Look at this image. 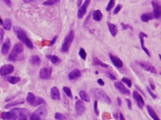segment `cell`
Returning a JSON list of instances; mask_svg holds the SVG:
<instances>
[{
    "label": "cell",
    "mask_w": 161,
    "mask_h": 120,
    "mask_svg": "<svg viewBox=\"0 0 161 120\" xmlns=\"http://www.w3.org/2000/svg\"><path fill=\"white\" fill-rule=\"evenodd\" d=\"M23 1L26 3H31V2H38L41 0H23Z\"/></svg>",
    "instance_id": "obj_49"
},
{
    "label": "cell",
    "mask_w": 161,
    "mask_h": 120,
    "mask_svg": "<svg viewBox=\"0 0 161 120\" xmlns=\"http://www.w3.org/2000/svg\"><path fill=\"white\" fill-rule=\"evenodd\" d=\"M107 76L108 78H110V79H112V80H116V76H113V74L110 73V72H107Z\"/></svg>",
    "instance_id": "obj_46"
},
{
    "label": "cell",
    "mask_w": 161,
    "mask_h": 120,
    "mask_svg": "<svg viewBox=\"0 0 161 120\" xmlns=\"http://www.w3.org/2000/svg\"><path fill=\"white\" fill-rule=\"evenodd\" d=\"M81 76V72L78 69H75V70H73L72 72H69V80H74L80 77Z\"/></svg>",
    "instance_id": "obj_18"
},
{
    "label": "cell",
    "mask_w": 161,
    "mask_h": 120,
    "mask_svg": "<svg viewBox=\"0 0 161 120\" xmlns=\"http://www.w3.org/2000/svg\"><path fill=\"white\" fill-rule=\"evenodd\" d=\"M52 67L42 68L40 71V78L41 79L48 80L52 76Z\"/></svg>",
    "instance_id": "obj_7"
},
{
    "label": "cell",
    "mask_w": 161,
    "mask_h": 120,
    "mask_svg": "<svg viewBox=\"0 0 161 120\" xmlns=\"http://www.w3.org/2000/svg\"><path fill=\"white\" fill-rule=\"evenodd\" d=\"M55 119L57 120H73V119L70 118L69 116L63 115L62 113H55Z\"/></svg>",
    "instance_id": "obj_27"
},
{
    "label": "cell",
    "mask_w": 161,
    "mask_h": 120,
    "mask_svg": "<svg viewBox=\"0 0 161 120\" xmlns=\"http://www.w3.org/2000/svg\"><path fill=\"white\" fill-rule=\"evenodd\" d=\"M14 70V67L11 64H5L0 68V75L2 77L7 76L10 74H11Z\"/></svg>",
    "instance_id": "obj_6"
},
{
    "label": "cell",
    "mask_w": 161,
    "mask_h": 120,
    "mask_svg": "<svg viewBox=\"0 0 161 120\" xmlns=\"http://www.w3.org/2000/svg\"><path fill=\"white\" fill-rule=\"evenodd\" d=\"M79 96H80V98L82 99L83 101H86V102H90V96H89L88 94L84 90H80L79 92Z\"/></svg>",
    "instance_id": "obj_28"
},
{
    "label": "cell",
    "mask_w": 161,
    "mask_h": 120,
    "mask_svg": "<svg viewBox=\"0 0 161 120\" xmlns=\"http://www.w3.org/2000/svg\"><path fill=\"white\" fill-rule=\"evenodd\" d=\"M17 120H28L27 114L24 113H19L17 115Z\"/></svg>",
    "instance_id": "obj_40"
},
{
    "label": "cell",
    "mask_w": 161,
    "mask_h": 120,
    "mask_svg": "<svg viewBox=\"0 0 161 120\" xmlns=\"http://www.w3.org/2000/svg\"><path fill=\"white\" fill-rule=\"evenodd\" d=\"M51 98L53 100H60L61 99V95H60L59 90L58 89V87H53L51 89Z\"/></svg>",
    "instance_id": "obj_17"
},
{
    "label": "cell",
    "mask_w": 161,
    "mask_h": 120,
    "mask_svg": "<svg viewBox=\"0 0 161 120\" xmlns=\"http://www.w3.org/2000/svg\"><path fill=\"white\" fill-rule=\"evenodd\" d=\"M57 36H56V37H55L53 38V40H52V41H51V42H50V46H52V45H54L55 44V41H56V40H57Z\"/></svg>",
    "instance_id": "obj_51"
},
{
    "label": "cell",
    "mask_w": 161,
    "mask_h": 120,
    "mask_svg": "<svg viewBox=\"0 0 161 120\" xmlns=\"http://www.w3.org/2000/svg\"><path fill=\"white\" fill-rule=\"evenodd\" d=\"M121 25H122V28L123 30H126V29H131L130 25H128V24H125L124 23H121Z\"/></svg>",
    "instance_id": "obj_44"
},
{
    "label": "cell",
    "mask_w": 161,
    "mask_h": 120,
    "mask_svg": "<svg viewBox=\"0 0 161 120\" xmlns=\"http://www.w3.org/2000/svg\"><path fill=\"white\" fill-rule=\"evenodd\" d=\"M46 58H48L49 60L51 61L53 64L55 65H57V64H59L61 62V60H60V58H58V56H56V55H51V54H48V55H46Z\"/></svg>",
    "instance_id": "obj_25"
},
{
    "label": "cell",
    "mask_w": 161,
    "mask_h": 120,
    "mask_svg": "<svg viewBox=\"0 0 161 120\" xmlns=\"http://www.w3.org/2000/svg\"><path fill=\"white\" fill-rule=\"evenodd\" d=\"M119 120H125V117H124L122 113H119Z\"/></svg>",
    "instance_id": "obj_52"
},
{
    "label": "cell",
    "mask_w": 161,
    "mask_h": 120,
    "mask_svg": "<svg viewBox=\"0 0 161 120\" xmlns=\"http://www.w3.org/2000/svg\"><path fill=\"white\" fill-rule=\"evenodd\" d=\"M114 86L121 93H122L124 95H130V91L128 90V89L125 87L124 84H122V82H117L114 84Z\"/></svg>",
    "instance_id": "obj_10"
},
{
    "label": "cell",
    "mask_w": 161,
    "mask_h": 120,
    "mask_svg": "<svg viewBox=\"0 0 161 120\" xmlns=\"http://www.w3.org/2000/svg\"><path fill=\"white\" fill-rule=\"evenodd\" d=\"M3 28H4L5 30L6 31H9L11 30V26H12V23H11V19H6L5 20V22L3 23Z\"/></svg>",
    "instance_id": "obj_31"
},
{
    "label": "cell",
    "mask_w": 161,
    "mask_h": 120,
    "mask_svg": "<svg viewBox=\"0 0 161 120\" xmlns=\"http://www.w3.org/2000/svg\"><path fill=\"white\" fill-rule=\"evenodd\" d=\"M136 64H138L139 66L140 67H142L143 70H145L146 71H148V72H151V73H154V74H157V70L153 65H152L149 63L147 62H142V61H137Z\"/></svg>",
    "instance_id": "obj_4"
},
{
    "label": "cell",
    "mask_w": 161,
    "mask_h": 120,
    "mask_svg": "<svg viewBox=\"0 0 161 120\" xmlns=\"http://www.w3.org/2000/svg\"><path fill=\"white\" fill-rule=\"evenodd\" d=\"M34 113L37 115L40 119H44L47 116V110L45 107H40Z\"/></svg>",
    "instance_id": "obj_16"
},
{
    "label": "cell",
    "mask_w": 161,
    "mask_h": 120,
    "mask_svg": "<svg viewBox=\"0 0 161 120\" xmlns=\"http://www.w3.org/2000/svg\"><path fill=\"white\" fill-rule=\"evenodd\" d=\"M18 56H19V54L17 52H16L15 51L12 50L9 57H8V60L10 61H17V60L18 59Z\"/></svg>",
    "instance_id": "obj_32"
},
{
    "label": "cell",
    "mask_w": 161,
    "mask_h": 120,
    "mask_svg": "<svg viewBox=\"0 0 161 120\" xmlns=\"http://www.w3.org/2000/svg\"><path fill=\"white\" fill-rule=\"evenodd\" d=\"M90 95L92 98L96 99V100H100L104 103H107L108 105L111 104V99L110 97L104 93L103 90L98 89V88H92L90 90Z\"/></svg>",
    "instance_id": "obj_2"
},
{
    "label": "cell",
    "mask_w": 161,
    "mask_h": 120,
    "mask_svg": "<svg viewBox=\"0 0 161 120\" xmlns=\"http://www.w3.org/2000/svg\"><path fill=\"white\" fill-rule=\"evenodd\" d=\"M147 37V34H146L145 33L143 32H140L139 34V38H140V44H141V48H142V50L145 52L146 54H147L148 56L150 57L151 56V54H150L149 51L148 50V48H146V47L145 46V45H144V37Z\"/></svg>",
    "instance_id": "obj_14"
},
{
    "label": "cell",
    "mask_w": 161,
    "mask_h": 120,
    "mask_svg": "<svg viewBox=\"0 0 161 120\" xmlns=\"http://www.w3.org/2000/svg\"><path fill=\"white\" fill-rule=\"evenodd\" d=\"M102 17H103V14H102V11L100 10H96L92 13V19L96 22H99L102 20Z\"/></svg>",
    "instance_id": "obj_19"
},
{
    "label": "cell",
    "mask_w": 161,
    "mask_h": 120,
    "mask_svg": "<svg viewBox=\"0 0 161 120\" xmlns=\"http://www.w3.org/2000/svg\"><path fill=\"white\" fill-rule=\"evenodd\" d=\"M109 57H110V59L111 60V62L113 63V64L117 68H122L123 66V63L122 61L121 60V59L118 57L115 56V55H113V54H109Z\"/></svg>",
    "instance_id": "obj_13"
},
{
    "label": "cell",
    "mask_w": 161,
    "mask_h": 120,
    "mask_svg": "<svg viewBox=\"0 0 161 120\" xmlns=\"http://www.w3.org/2000/svg\"><path fill=\"white\" fill-rule=\"evenodd\" d=\"M141 20L144 23H148L149 20H152L154 18L153 13H147V14H143L141 16Z\"/></svg>",
    "instance_id": "obj_23"
},
{
    "label": "cell",
    "mask_w": 161,
    "mask_h": 120,
    "mask_svg": "<svg viewBox=\"0 0 161 120\" xmlns=\"http://www.w3.org/2000/svg\"><path fill=\"white\" fill-rule=\"evenodd\" d=\"M74 38H75V33H74L73 30H71L69 33L67 34L65 39H64V41H63V44H62L61 49V52L66 53L69 51Z\"/></svg>",
    "instance_id": "obj_3"
},
{
    "label": "cell",
    "mask_w": 161,
    "mask_h": 120,
    "mask_svg": "<svg viewBox=\"0 0 161 120\" xmlns=\"http://www.w3.org/2000/svg\"><path fill=\"white\" fill-rule=\"evenodd\" d=\"M81 3H82V0H78V6L79 7H80Z\"/></svg>",
    "instance_id": "obj_55"
},
{
    "label": "cell",
    "mask_w": 161,
    "mask_h": 120,
    "mask_svg": "<svg viewBox=\"0 0 161 120\" xmlns=\"http://www.w3.org/2000/svg\"><path fill=\"white\" fill-rule=\"evenodd\" d=\"M150 86H151V88H152V90L155 89V87H154V84L152 83V82H151V81H150Z\"/></svg>",
    "instance_id": "obj_54"
},
{
    "label": "cell",
    "mask_w": 161,
    "mask_h": 120,
    "mask_svg": "<svg viewBox=\"0 0 161 120\" xmlns=\"http://www.w3.org/2000/svg\"><path fill=\"white\" fill-rule=\"evenodd\" d=\"M17 115L13 111L3 112L1 113V118L3 120H17Z\"/></svg>",
    "instance_id": "obj_9"
},
{
    "label": "cell",
    "mask_w": 161,
    "mask_h": 120,
    "mask_svg": "<svg viewBox=\"0 0 161 120\" xmlns=\"http://www.w3.org/2000/svg\"><path fill=\"white\" fill-rule=\"evenodd\" d=\"M97 82H98V84H99V85L101 86H104V81L102 79H101V78H99V79L97 81Z\"/></svg>",
    "instance_id": "obj_50"
},
{
    "label": "cell",
    "mask_w": 161,
    "mask_h": 120,
    "mask_svg": "<svg viewBox=\"0 0 161 120\" xmlns=\"http://www.w3.org/2000/svg\"><path fill=\"white\" fill-rule=\"evenodd\" d=\"M117 104H118L119 106L122 105V100H121L120 98H117Z\"/></svg>",
    "instance_id": "obj_53"
},
{
    "label": "cell",
    "mask_w": 161,
    "mask_h": 120,
    "mask_svg": "<svg viewBox=\"0 0 161 120\" xmlns=\"http://www.w3.org/2000/svg\"><path fill=\"white\" fill-rule=\"evenodd\" d=\"M35 99H36V97H35V95L34 93H28V95H27V98H26V101H27V102L29 103V105H32L33 106L34 103H35Z\"/></svg>",
    "instance_id": "obj_29"
},
{
    "label": "cell",
    "mask_w": 161,
    "mask_h": 120,
    "mask_svg": "<svg viewBox=\"0 0 161 120\" xmlns=\"http://www.w3.org/2000/svg\"><path fill=\"white\" fill-rule=\"evenodd\" d=\"M114 5H115V0H110L107 7H106V11H110L113 8V7H114Z\"/></svg>",
    "instance_id": "obj_37"
},
{
    "label": "cell",
    "mask_w": 161,
    "mask_h": 120,
    "mask_svg": "<svg viewBox=\"0 0 161 120\" xmlns=\"http://www.w3.org/2000/svg\"><path fill=\"white\" fill-rule=\"evenodd\" d=\"M146 107H147V111L148 113V114L150 115V116H151L154 120H160L159 117H158V116H157V113H155V111H154V109L152 108V107L149 106V105H147Z\"/></svg>",
    "instance_id": "obj_21"
},
{
    "label": "cell",
    "mask_w": 161,
    "mask_h": 120,
    "mask_svg": "<svg viewBox=\"0 0 161 120\" xmlns=\"http://www.w3.org/2000/svg\"><path fill=\"white\" fill-rule=\"evenodd\" d=\"M30 62L32 65L39 66L41 63V60H40V57L37 56V55H32L30 58Z\"/></svg>",
    "instance_id": "obj_24"
},
{
    "label": "cell",
    "mask_w": 161,
    "mask_h": 120,
    "mask_svg": "<svg viewBox=\"0 0 161 120\" xmlns=\"http://www.w3.org/2000/svg\"><path fill=\"white\" fill-rule=\"evenodd\" d=\"M133 97H134V99L136 100V104H137L139 107L141 109L143 108L144 105H145V102H144V100L143 99H142V95H140L138 92L135 90V91H134V93H133Z\"/></svg>",
    "instance_id": "obj_11"
},
{
    "label": "cell",
    "mask_w": 161,
    "mask_h": 120,
    "mask_svg": "<svg viewBox=\"0 0 161 120\" xmlns=\"http://www.w3.org/2000/svg\"><path fill=\"white\" fill-rule=\"evenodd\" d=\"M146 90H147V91L148 92V93L150 94V95L153 98V99H157V95L156 94H154V93L152 92V89L151 88H149V87H146Z\"/></svg>",
    "instance_id": "obj_42"
},
{
    "label": "cell",
    "mask_w": 161,
    "mask_h": 120,
    "mask_svg": "<svg viewBox=\"0 0 161 120\" xmlns=\"http://www.w3.org/2000/svg\"><path fill=\"white\" fill-rule=\"evenodd\" d=\"M92 64H93V65H95V66H102V67H104V68L108 67V65H107V64L102 62L101 60H98V58H93V60H92Z\"/></svg>",
    "instance_id": "obj_30"
},
{
    "label": "cell",
    "mask_w": 161,
    "mask_h": 120,
    "mask_svg": "<svg viewBox=\"0 0 161 120\" xmlns=\"http://www.w3.org/2000/svg\"><path fill=\"white\" fill-rule=\"evenodd\" d=\"M94 111L96 113V114L97 116H98L99 114V111H98V101L96 100L95 102H94Z\"/></svg>",
    "instance_id": "obj_41"
},
{
    "label": "cell",
    "mask_w": 161,
    "mask_h": 120,
    "mask_svg": "<svg viewBox=\"0 0 161 120\" xmlns=\"http://www.w3.org/2000/svg\"><path fill=\"white\" fill-rule=\"evenodd\" d=\"M122 5H120V4L118 5L116 7L115 9H114V11H113V14H118V13L120 11V10L122 9Z\"/></svg>",
    "instance_id": "obj_43"
},
{
    "label": "cell",
    "mask_w": 161,
    "mask_h": 120,
    "mask_svg": "<svg viewBox=\"0 0 161 120\" xmlns=\"http://www.w3.org/2000/svg\"><path fill=\"white\" fill-rule=\"evenodd\" d=\"M13 50L15 51L16 52H17L18 54L23 53L24 51V47L23 45L21 43H17L13 47Z\"/></svg>",
    "instance_id": "obj_26"
},
{
    "label": "cell",
    "mask_w": 161,
    "mask_h": 120,
    "mask_svg": "<svg viewBox=\"0 0 161 120\" xmlns=\"http://www.w3.org/2000/svg\"><path fill=\"white\" fill-rule=\"evenodd\" d=\"M60 2V0H46L43 2V5L46 6H52L54 5L57 4Z\"/></svg>",
    "instance_id": "obj_35"
},
{
    "label": "cell",
    "mask_w": 161,
    "mask_h": 120,
    "mask_svg": "<svg viewBox=\"0 0 161 120\" xmlns=\"http://www.w3.org/2000/svg\"><path fill=\"white\" fill-rule=\"evenodd\" d=\"M0 24H1V25H3V20L2 19V18H0Z\"/></svg>",
    "instance_id": "obj_56"
},
{
    "label": "cell",
    "mask_w": 161,
    "mask_h": 120,
    "mask_svg": "<svg viewBox=\"0 0 161 120\" xmlns=\"http://www.w3.org/2000/svg\"><path fill=\"white\" fill-rule=\"evenodd\" d=\"M79 56L82 58L83 60H86V53L84 48H80V50H79Z\"/></svg>",
    "instance_id": "obj_39"
},
{
    "label": "cell",
    "mask_w": 161,
    "mask_h": 120,
    "mask_svg": "<svg viewBox=\"0 0 161 120\" xmlns=\"http://www.w3.org/2000/svg\"><path fill=\"white\" fill-rule=\"evenodd\" d=\"M107 26H108L109 31L110 32V34H111L112 36H113V37H116L117 33H118L116 25L113 23H107Z\"/></svg>",
    "instance_id": "obj_20"
},
{
    "label": "cell",
    "mask_w": 161,
    "mask_h": 120,
    "mask_svg": "<svg viewBox=\"0 0 161 120\" xmlns=\"http://www.w3.org/2000/svg\"><path fill=\"white\" fill-rule=\"evenodd\" d=\"M90 3V0H85L84 2L82 4V5L80 6V8H79V11H78V17H79V19H81L85 15V14L86 13L87 7H88Z\"/></svg>",
    "instance_id": "obj_8"
},
{
    "label": "cell",
    "mask_w": 161,
    "mask_h": 120,
    "mask_svg": "<svg viewBox=\"0 0 161 120\" xmlns=\"http://www.w3.org/2000/svg\"><path fill=\"white\" fill-rule=\"evenodd\" d=\"M4 31L3 29H0V44L2 43L3 41V37H4Z\"/></svg>",
    "instance_id": "obj_45"
},
{
    "label": "cell",
    "mask_w": 161,
    "mask_h": 120,
    "mask_svg": "<svg viewBox=\"0 0 161 120\" xmlns=\"http://www.w3.org/2000/svg\"><path fill=\"white\" fill-rule=\"evenodd\" d=\"M75 110H76V113L78 115H82L85 112L86 107L82 101L77 100L75 102Z\"/></svg>",
    "instance_id": "obj_12"
},
{
    "label": "cell",
    "mask_w": 161,
    "mask_h": 120,
    "mask_svg": "<svg viewBox=\"0 0 161 120\" xmlns=\"http://www.w3.org/2000/svg\"><path fill=\"white\" fill-rule=\"evenodd\" d=\"M2 1H3V2H4L7 5L9 6V7H11V6L12 5L11 1V0H2Z\"/></svg>",
    "instance_id": "obj_48"
},
{
    "label": "cell",
    "mask_w": 161,
    "mask_h": 120,
    "mask_svg": "<svg viewBox=\"0 0 161 120\" xmlns=\"http://www.w3.org/2000/svg\"><path fill=\"white\" fill-rule=\"evenodd\" d=\"M7 81L11 84H15L18 83L20 81V78L16 77V76H12V77L7 78Z\"/></svg>",
    "instance_id": "obj_33"
},
{
    "label": "cell",
    "mask_w": 161,
    "mask_h": 120,
    "mask_svg": "<svg viewBox=\"0 0 161 120\" xmlns=\"http://www.w3.org/2000/svg\"><path fill=\"white\" fill-rule=\"evenodd\" d=\"M10 48H11V40H10L9 38H7L5 40V41L3 43V44H2V49H1L2 54H4V55L8 54Z\"/></svg>",
    "instance_id": "obj_15"
},
{
    "label": "cell",
    "mask_w": 161,
    "mask_h": 120,
    "mask_svg": "<svg viewBox=\"0 0 161 120\" xmlns=\"http://www.w3.org/2000/svg\"><path fill=\"white\" fill-rule=\"evenodd\" d=\"M152 7H153V16L154 18L158 19L160 18L161 7L160 3L157 0H152Z\"/></svg>",
    "instance_id": "obj_5"
},
{
    "label": "cell",
    "mask_w": 161,
    "mask_h": 120,
    "mask_svg": "<svg viewBox=\"0 0 161 120\" xmlns=\"http://www.w3.org/2000/svg\"><path fill=\"white\" fill-rule=\"evenodd\" d=\"M122 82L123 83H125V84H127L128 87H131V86H132V82H131V81H130L129 78H122Z\"/></svg>",
    "instance_id": "obj_38"
},
{
    "label": "cell",
    "mask_w": 161,
    "mask_h": 120,
    "mask_svg": "<svg viewBox=\"0 0 161 120\" xmlns=\"http://www.w3.org/2000/svg\"><path fill=\"white\" fill-rule=\"evenodd\" d=\"M44 103H45V100L43 99V98H40V97H37L36 99H35V103H34L33 106L37 107V106H38V105H43V104H44Z\"/></svg>",
    "instance_id": "obj_34"
},
{
    "label": "cell",
    "mask_w": 161,
    "mask_h": 120,
    "mask_svg": "<svg viewBox=\"0 0 161 120\" xmlns=\"http://www.w3.org/2000/svg\"><path fill=\"white\" fill-rule=\"evenodd\" d=\"M63 92L65 93L66 95L69 97V98H70V99L73 98V93H72V91H71V90H70V88H69V87H64L63 88Z\"/></svg>",
    "instance_id": "obj_36"
},
{
    "label": "cell",
    "mask_w": 161,
    "mask_h": 120,
    "mask_svg": "<svg viewBox=\"0 0 161 120\" xmlns=\"http://www.w3.org/2000/svg\"><path fill=\"white\" fill-rule=\"evenodd\" d=\"M127 101V105H128V107L129 110H131L132 109V104H131V101H130L129 99H126Z\"/></svg>",
    "instance_id": "obj_47"
},
{
    "label": "cell",
    "mask_w": 161,
    "mask_h": 120,
    "mask_svg": "<svg viewBox=\"0 0 161 120\" xmlns=\"http://www.w3.org/2000/svg\"><path fill=\"white\" fill-rule=\"evenodd\" d=\"M23 104H24V100H23V99H19V100H17V101H11V102H9L8 104H7L5 107L6 109L10 108V107H12L17 106V105H23Z\"/></svg>",
    "instance_id": "obj_22"
},
{
    "label": "cell",
    "mask_w": 161,
    "mask_h": 120,
    "mask_svg": "<svg viewBox=\"0 0 161 120\" xmlns=\"http://www.w3.org/2000/svg\"><path fill=\"white\" fill-rule=\"evenodd\" d=\"M13 31L15 32L17 38L19 39V40L21 41L22 43H24L28 48H31V49L34 48V45H33L32 42H31V40L28 37L26 33H25V31H24L23 29H21L20 27L17 26V25H15V26L13 27Z\"/></svg>",
    "instance_id": "obj_1"
}]
</instances>
